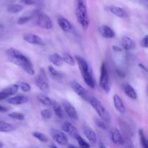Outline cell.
Listing matches in <instances>:
<instances>
[{
    "mask_svg": "<svg viewBox=\"0 0 148 148\" xmlns=\"http://www.w3.org/2000/svg\"><path fill=\"white\" fill-rule=\"evenodd\" d=\"M6 55L10 62L21 67L29 75H35L34 67L30 59L14 48H10L6 51Z\"/></svg>",
    "mask_w": 148,
    "mask_h": 148,
    "instance_id": "1",
    "label": "cell"
},
{
    "mask_svg": "<svg viewBox=\"0 0 148 148\" xmlns=\"http://www.w3.org/2000/svg\"><path fill=\"white\" fill-rule=\"evenodd\" d=\"M75 15L78 23L84 30H87L90 25L87 0H75Z\"/></svg>",
    "mask_w": 148,
    "mask_h": 148,
    "instance_id": "2",
    "label": "cell"
},
{
    "mask_svg": "<svg viewBox=\"0 0 148 148\" xmlns=\"http://www.w3.org/2000/svg\"><path fill=\"white\" fill-rule=\"evenodd\" d=\"M75 62L77 63L78 66H79V71L81 72V75H82V77L83 79L84 82L90 88H92V89L95 88V80H94L92 73H91L90 70V66L87 61L79 56H75Z\"/></svg>",
    "mask_w": 148,
    "mask_h": 148,
    "instance_id": "3",
    "label": "cell"
},
{
    "mask_svg": "<svg viewBox=\"0 0 148 148\" xmlns=\"http://www.w3.org/2000/svg\"><path fill=\"white\" fill-rule=\"evenodd\" d=\"M88 101L90 104L91 106L94 108V110L96 111L101 119H102L105 122H110L111 116H110L109 113L106 109L104 106L101 103L99 100L95 98V97L89 96Z\"/></svg>",
    "mask_w": 148,
    "mask_h": 148,
    "instance_id": "4",
    "label": "cell"
},
{
    "mask_svg": "<svg viewBox=\"0 0 148 148\" xmlns=\"http://www.w3.org/2000/svg\"><path fill=\"white\" fill-rule=\"evenodd\" d=\"M35 23L38 27L45 30H50L53 27V23L50 17L45 13L40 11H36L33 14Z\"/></svg>",
    "mask_w": 148,
    "mask_h": 148,
    "instance_id": "5",
    "label": "cell"
},
{
    "mask_svg": "<svg viewBox=\"0 0 148 148\" xmlns=\"http://www.w3.org/2000/svg\"><path fill=\"white\" fill-rule=\"evenodd\" d=\"M99 85L105 92H109L111 88L109 74L105 62H102L101 66V75H100Z\"/></svg>",
    "mask_w": 148,
    "mask_h": 148,
    "instance_id": "6",
    "label": "cell"
},
{
    "mask_svg": "<svg viewBox=\"0 0 148 148\" xmlns=\"http://www.w3.org/2000/svg\"><path fill=\"white\" fill-rule=\"evenodd\" d=\"M35 83H36V86L44 93H49L50 91L49 78L43 68H40L38 75L36 77V79H35Z\"/></svg>",
    "mask_w": 148,
    "mask_h": 148,
    "instance_id": "7",
    "label": "cell"
},
{
    "mask_svg": "<svg viewBox=\"0 0 148 148\" xmlns=\"http://www.w3.org/2000/svg\"><path fill=\"white\" fill-rule=\"evenodd\" d=\"M51 134L53 140L60 145H66L68 144V138L66 134L64 132L57 129H52Z\"/></svg>",
    "mask_w": 148,
    "mask_h": 148,
    "instance_id": "8",
    "label": "cell"
},
{
    "mask_svg": "<svg viewBox=\"0 0 148 148\" xmlns=\"http://www.w3.org/2000/svg\"><path fill=\"white\" fill-rule=\"evenodd\" d=\"M62 106L64 109L65 112L68 115V116L72 120H77L78 119V114L77 110L75 109V107L67 101H62Z\"/></svg>",
    "mask_w": 148,
    "mask_h": 148,
    "instance_id": "9",
    "label": "cell"
},
{
    "mask_svg": "<svg viewBox=\"0 0 148 148\" xmlns=\"http://www.w3.org/2000/svg\"><path fill=\"white\" fill-rule=\"evenodd\" d=\"M23 39L27 43L33 45H38V46H43V39L40 36L33 33H26L23 35Z\"/></svg>",
    "mask_w": 148,
    "mask_h": 148,
    "instance_id": "10",
    "label": "cell"
},
{
    "mask_svg": "<svg viewBox=\"0 0 148 148\" xmlns=\"http://www.w3.org/2000/svg\"><path fill=\"white\" fill-rule=\"evenodd\" d=\"M72 88L73 90L75 91V93L77 94L79 96H80L82 99L88 101L89 95H88V92H87L86 90L77 82H73L72 83Z\"/></svg>",
    "mask_w": 148,
    "mask_h": 148,
    "instance_id": "11",
    "label": "cell"
},
{
    "mask_svg": "<svg viewBox=\"0 0 148 148\" xmlns=\"http://www.w3.org/2000/svg\"><path fill=\"white\" fill-rule=\"evenodd\" d=\"M57 23L59 26L60 27V28L62 29L63 31L66 32V33H69V32L72 31V28H73L72 25L71 24L70 22H69L67 19L65 18V17H62V16L58 17Z\"/></svg>",
    "mask_w": 148,
    "mask_h": 148,
    "instance_id": "12",
    "label": "cell"
},
{
    "mask_svg": "<svg viewBox=\"0 0 148 148\" xmlns=\"http://www.w3.org/2000/svg\"><path fill=\"white\" fill-rule=\"evenodd\" d=\"M29 99L27 96L22 95L11 97V98H7V103L12 104V105H23V104L27 103Z\"/></svg>",
    "mask_w": 148,
    "mask_h": 148,
    "instance_id": "13",
    "label": "cell"
},
{
    "mask_svg": "<svg viewBox=\"0 0 148 148\" xmlns=\"http://www.w3.org/2000/svg\"><path fill=\"white\" fill-rule=\"evenodd\" d=\"M82 130H83L84 134L88 140V141L92 144H95L97 141V137L94 130L88 126H84Z\"/></svg>",
    "mask_w": 148,
    "mask_h": 148,
    "instance_id": "14",
    "label": "cell"
},
{
    "mask_svg": "<svg viewBox=\"0 0 148 148\" xmlns=\"http://www.w3.org/2000/svg\"><path fill=\"white\" fill-rule=\"evenodd\" d=\"M111 141L114 144L123 145L124 143V139L120 133L119 130L116 128H113L111 131Z\"/></svg>",
    "mask_w": 148,
    "mask_h": 148,
    "instance_id": "15",
    "label": "cell"
},
{
    "mask_svg": "<svg viewBox=\"0 0 148 148\" xmlns=\"http://www.w3.org/2000/svg\"><path fill=\"white\" fill-rule=\"evenodd\" d=\"M113 99H114V106H115L116 109L121 114H124L126 113V108L124 106V104L123 103L122 99L121 98V97L119 96L117 94H115L113 97Z\"/></svg>",
    "mask_w": 148,
    "mask_h": 148,
    "instance_id": "16",
    "label": "cell"
},
{
    "mask_svg": "<svg viewBox=\"0 0 148 148\" xmlns=\"http://www.w3.org/2000/svg\"><path fill=\"white\" fill-rule=\"evenodd\" d=\"M121 46L124 50L130 51L135 48V43L131 38L124 36L121 39Z\"/></svg>",
    "mask_w": 148,
    "mask_h": 148,
    "instance_id": "17",
    "label": "cell"
},
{
    "mask_svg": "<svg viewBox=\"0 0 148 148\" xmlns=\"http://www.w3.org/2000/svg\"><path fill=\"white\" fill-rule=\"evenodd\" d=\"M100 33L105 38H113L115 36V32L108 25H102L100 27Z\"/></svg>",
    "mask_w": 148,
    "mask_h": 148,
    "instance_id": "18",
    "label": "cell"
},
{
    "mask_svg": "<svg viewBox=\"0 0 148 148\" xmlns=\"http://www.w3.org/2000/svg\"><path fill=\"white\" fill-rule=\"evenodd\" d=\"M107 10H108L110 12L112 13L113 14L116 15V17H120V18H124V17L127 16L126 12L124 11L122 8H121V7H117V6H108V7H107Z\"/></svg>",
    "mask_w": 148,
    "mask_h": 148,
    "instance_id": "19",
    "label": "cell"
},
{
    "mask_svg": "<svg viewBox=\"0 0 148 148\" xmlns=\"http://www.w3.org/2000/svg\"><path fill=\"white\" fill-rule=\"evenodd\" d=\"M124 92L130 98L133 100H136L137 98V94L134 88L129 83H124L123 85Z\"/></svg>",
    "mask_w": 148,
    "mask_h": 148,
    "instance_id": "20",
    "label": "cell"
},
{
    "mask_svg": "<svg viewBox=\"0 0 148 148\" xmlns=\"http://www.w3.org/2000/svg\"><path fill=\"white\" fill-rule=\"evenodd\" d=\"M62 131L68 133V134H71V135L75 136L77 134V129L69 121H65L63 124V125H62Z\"/></svg>",
    "mask_w": 148,
    "mask_h": 148,
    "instance_id": "21",
    "label": "cell"
},
{
    "mask_svg": "<svg viewBox=\"0 0 148 148\" xmlns=\"http://www.w3.org/2000/svg\"><path fill=\"white\" fill-rule=\"evenodd\" d=\"M49 59L53 65L56 66H60L63 64L64 62L62 59V56H61L59 53H52L49 56Z\"/></svg>",
    "mask_w": 148,
    "mask_h": 148,
    "instance_id": "22",
    "label": "cell"
},
{
    "mask_svg": "<svg viewBox=\"0 0 148 148\" xmlns=\"http://www.w3.org/2000/svg\"><path fill=\"white\" fill-rule=\"evenodd\" d=\"M18 90L19 85L17 84H13V85H10L7 88L3 89L1 91L7 95V98H9V97L12 96V95H14L18 91Z\"/></svg>",
    "mask_w": 148,
    "mask_h": 148,
    "instance_id": "23",
    "label": "cell"
},
{
    "mask_svg": "<svg viewBox=\"0 0 148 148\" xmlns=\"http://www.w3.org/2000/svg\"><path fill=\"white\" fill-rule=\"evenodd\" d=\"M14 130H15V127L12 124L6 122V121H0V132H11Z\"/></svg>",
    "mask_w": 148,
    "mask_h": 148,
    "instance_id": "24",
    "label": "cell"
},
{
    "mask_svg": "<svg viewBox=\"0 0 148 148\" xmlns=\"http://www.w3.org/2000/svg\"><path fill=\"white\" fill-rule=\"evenodd\" d=\"M51 106L52 108H53V111H54L55 114H56L59 118H63L64 117L63 111H62V106H61L60 104H59L58 102H56V101H52Z\"/></svg>",
    "mask_w": 148,
    "mask_h": 148,
    "instance_id": "25",
    "label": "cell"
},
{
    "mask_svg": "<svg viewBox=\"0 0 148 148\" xmlns=\"http://www.w3.org/2000/svg\"><path fill=\"white\" fill-rule=\"evenodd\" d=\"M7 10L9 12L15 14V13H18L21 12L23 10V7L18 4H12L7 6Z\"/></svg>",
    "mask_w": 148,
    "mask_h": 148,
    "instance_id": "26",
    "label": "cell"
},
{
    "mask_svg": "<svg viewBox=\"0 0 148 148\" xmlns=\"http://www.w3.org/2000/svg\"><path fill=\"white\" fill-rule=\"evenodd\" d=\"M139 137H140V143L141 148H148V143L147 138H146L144 131L142 129H140L139 130Z\"/></svg>",
    "mask_w": 148,
    "mask_h": 148,
    "instance_id": "27",
    "label": "cell"
},
{
    "mask_svg": "<svg viewBox=\"0 0 148 148\" xmlns=\"http://www.w3.org/2000/svg\"><path fill=\"white\" fill-rule=\"evenodd\" d=\"M62 59H63V62L67 64L68 65H70V66H75V58L70 53H64L63 56H62Z\"/></svg>",
    "mask_w": 148,
    "mask_h": 148,
    "instance_id": "28",
    "label": "cell"
},
{
    "mask_svg": "<svg viewBox=\"0 0 148 148\" xmlns=\"http://www.w3.org/2000/svg\"><path fill=\"white\" fill-rule=\"evenodd\" d=\"M38 100L40 103H41L43 105L46 106H51L52 101L45 94H39L38 95Z\"/></svg>",
    "mask_w": 148,
    "mask_h": 148,
    "instance_id": "29",
    "label": "cell"
},
{
    "mask_svg": "<svg viewBox=\"0 0 148 148\" xmlns=\"http://www.w3.org/2000/svg\"><path fill=\"white\" fill-rule=\"evenodd\" d=\"M48 68H49V72H50L51 75V77L53 78V79H56V80L62 79L63 75H62L60 72L56 70V69H54L52 66H49V67Z\"/></svg>",
    "mask_w": 148,
    "mask_h": 148,
    "instance_id": "30",
    "label": "cell"
},
{
    "mask_svg": "<svg viewBox=\"0 0 148 148\" xmlns=\"http://www.w3.org/2000/svg\"><path fill=\"white\" fill-rule=\"evenodd\" d=\"M75 137L76 138L78 144L80 146L81 148H90V145L88 143H87L80 135H79L78 134H77L75 136Z\"/></svg>",
    "mask_w": 148,
    "mask_h": 148,
    "instance_id": "31",
    "label": "cell"
},
{
    "mask_svg": "<svg viewBox=\"0 0 148 148\" xmlns=\"http://www.w3.org/2000/svg\"><path fill=\"white\" fill-rule=\"evenodd\" d=\"M33 136L42 143H47L49 141V138L47 136L43 133L39 132H34L33 133Z\"/></svg>",
    "mask_w": 148,
    "mask_h": 148,
    "instance_id": "32",
    "label": "cell"
},
{
    "mask_svg": "<svg viewBox=\"0 0 148 148\" xmlns=\"http://www.w3.org/2000/svg\"><path fill=\"white\" fill-rule=\"evenodd\" d=\"M8 116L10 118L12 119L19 120V121H23L25 119V116L23 115L22 113L17 112V111H14V112H11L8 114Z\"/></svg>",
    "mask_w": 148,
    "mask_h": 148,
    "instance_id": "33",
    "label": "cell"
},
{
    "mask_svg": "<svg viewBox=\"0 0 148 148\" xmlns=\"http://www.w3.org/2000/svg\"><path fill=\"white\" fill-rule=\"evenodd\" d=\"M32 18H33L32 16H23V17H20L17 20V24L20 25H25L27 23H28L30 20H31Z\"/></svg>",
    "mask_w": 148,
    "mask_h": 148,
    "instance_id": "34",
    "label": "cell"
},
{
    "mask_svg": "<svg viewBox=\"0 0 148 148\" xmlns=\"http://www.w3.org/2000/svg\"><path fill=\"white\" fill-rule=\"evenodd\" d=\"M95 123L97 125V127H99L100 129L103 130H107V125L106 124V122L104 121H103L101 119H95Z\"/></svg>",
    "mask_w": 148,
    "mask_h": 148,
    "instance_id": "35",
    "label": "cell"
},
{
    "mask_svg": "<svg viewBox=\"0 0 148 148\" xmlns=\"http://www.w3.org/2000/svg\"><path fill=\"white\" fill-rule=\"evenodd\" d=\"M40 115L43 119H50L51 118V112L49 109H43L40 111Z\"/></svg>",
    "mask_w": 148,
    "mask_h": 148,
    "instance_id": "36",
    "label": "cell"
},
{
    "mask_svg": "<svg viewBox=\"0 0 148 148\" xmlns=\"http://www.w3.org/2000/svg\"><path fill=\"white\" fill-rule=\"evenodd\" d=\"M19 88L23 92H30V90H31V87L30 85H29L28 83L27 82H21L19 85Z\"/></svg>",
    "mask_w": 148,
    "mask_h": 148,
    "instance_id": "37",
    "label": "cell"
},
{
    "mask_svg": "<svg viewBox=\"0 0 148 148\" xmlns=\"http://www.w3.org/2000/svg\"><path fill=\"white\" fill-rule=\"evenodd\" d=\"M23 4L26 5H38L40 4V0H20Z\"/></svg>",
    "mask_w": 148,
    "mask_h": 148,
    "instance_id": "38",
    "label": "cell"
},
{
    "mask_svg": "<svg viewBox=\"0 0 148 148\" xmlns=\"http://www.w3.org/2000/svg\"><path fill=\"white\" fill-rule=\"evenodd\" d=\"M141 46H143V48H145V49H147L148 48V36L146 35V36H144L143 39L141 40Z\"/></svg>",
    "mask_w": 148,
    "mask_h": 148,
    "instance_id": "39",
    "label": "cell"
},
{
    "mask_svg": "<svg viewBox=\"0 0 148 148\" xmlns=\"http://www.w3.org/2000/svg\"><path fill=\"white\" fill-rule=\"evenodd\" d=\"M116 72H117V75H118L120 77H124L126 76L125 72H124L123 70H121V69H118L116 70Z\"/></svg>",
    "mask_w": 148,
    "mask_h": 148,
    "instance_id": "40",
    "label": "cell"
},
{
    "mask_svg": "<svg viewBox=\"0 0 148 148\" xmlns=\"http://www.w3.org/2000/svg\"><path fill=\"white\" fill-rule=\"evenodd\" d=\"M112 49L114 51H116V52H121L123 51V49L121 47H119L118 46L116 45H114L112 46Z\"/></svg>",
    "mask_w": 148,
    "mask_h": 148,
    "instance_id": "41",
    "label": "cell"
},
{
    "mask_svg": "<svg viewBox=\"0 0 148 148\" xmlns=\"http://www.w3.org/2000/svg\"><path fill=\"white\" fill-rule=\"evenodd\" d=\"M6 98H7V96L5 95V94L4 93V92H2V91H0V101H3V100L6 99Z\"/></svg>",
    "mask_w": 148,
    "mask_h": 148,
    "instance_id": "42",
    "label": "cell"
},
{
    "mask_svg": "<svg viewBox=\"0 0 148 148\" xmlns=\"http://www.w3.org/2000/svg\"><path fill=\"white\" fill-rule=\"evenodd\" d=\"M8 111L7 108L2 106H0V112H6V111Z\"/></svg>",
    "mask_w": 148,
    "mask_h": 148,
    "instance_id": "43",
    "label": "cell"
},
{
    "mask_svg": "<svg viewBox=\"0 0 148 148\" xmlns=\"http://www.w3.org/2000/svg\"><path fill=\"white\" fill-rule=\"evenodd\" d=\"M139 66H140V67L142 68V69H144V70L145 71V72H147V67H146V66H145L143 64H139Z\"/></svg>",
    "mask_w": 148,
    "mask_h": 148,
    "instance_id": "44",
    "label": "cell"
},
{
    "mask_svg": "<svg viewBox=\"0 0 148 148\" xmlns=\"http://www.w3.org/2000/svg\"><path fill=\"white\" fill-rule=\"evenodd\" d=\"M100 148H107V147H106L103 143H101V145H100Z\"/></svg>",
    "mask_w": 148,
    "mask_h": 148,
    "instance_id": "45",
    "label": "cell"
},
{
    "mask_svg": "<svg viewBox=\"0 0 148 148\" xmlns=\"http://www.w3.org/2000/svg\"><path fill=\"white\" fill-rule=\"evenodd\" d=\"M68 147L69 148H77L75 145H68Z\"/></svg>",
    "mask_w": 148,
    "mask_h": 148,
    "instance_id": "46",
    "label": "cell"
},
{
    "mask_svg": "<svg viewBox=\"0 0 148 148\" xmlns=\"http://www.w3.org/2000/svg\"><path fill=\"white\" fill-rule=\"evenodd\" d=\"M51 148H58L57 147H56V145H51Z\"/></svg>",
    "mask_w": 148,
    "mask_h": 148,
    "instance_id": "47",
    "label": "cell"
},
{
    "mask_svg": "<svg viewBox=\"0 0 148 148\" xmlns=\"http://www.w3.org/2000/svg\"><path fill=\"white\" fill-rule=\"evenodd\" d=\"M3 147V143L1 142H0V148H2Z\"/></svg>",
    "mask_w": 148,
    "mask_h": 148,
    "instance_id": "48",
    "label": "cell"
},
{
    "mask_svg": "<svg viewBox=\"0 0 148 148\" xmlns=\"http://www.w3.org/2000/svg\"><path fill=\"white\" fill-rule=\"evenodd\" d=\"M126 148H132L131 147V146H130V145H127V147H126Z\"/></svg>",
    "mask_w": 148,
    "mask_h": 148,
    "instance_id": "49",
    "label": "cell"
},
{
    "mask_svg": "<svg viewBox=\"0 0 148 148\" xmlns=\"http://www.w3.org/2000/svg\"><path fill=\"white\" fill-rule=\"evenodd\" d=\"M1 27H2V25H1V24H0V28H1Z\"/></svg>",
    "mask_w": 148,
    "mask_h": 148,
    "instance_id": "50",
    "label": "cell"
},
{
    "mask_svg": "<svg viewBox=\"0 0 148 148\" xmlns=\"http://www.w3.org/2000/svg\"><path fill=\"white\" fill-rule=\"evenodd\" d=\"M35 148H38V147H35Z\"/></svg>",
    "mask_w": 148,
    "mask_h": 148,
    "instance_id": "51",
    "label": "cell"
},
{
    "mask_svg": "<svg viewBox=\"0 0 148 148\" xmlns=\"http://www.w3.org/2000/svg\"><path fill=\"white\" fill-rule=\"evenodd\" d=\"M80 148H81V147H80Z\"/></svg>",
    "mask_w": 148,
    "mask_h": 148,
    "instance_id": "52",
    "label": "cell"
}]
</instances>
